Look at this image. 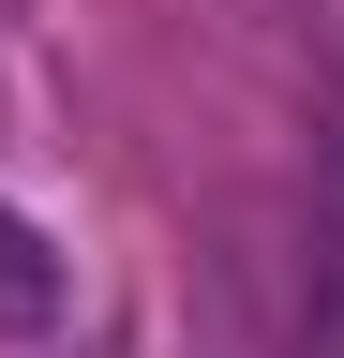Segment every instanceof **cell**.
<instances>
[{"label":"cell","mask_w":344,"mask_h":358,"mask_svg":"<svg viewBox=\"0 0 344 358\" xmlns=\"http://www.w3.org/2000/svg\"><path fill=\"white\" fill-rule=\"evenodd\" d=\"M0 329H60V254H46V224H15V209H0Z\"/></svg>","instance_id":"6da1fadb"}]
</instances>
